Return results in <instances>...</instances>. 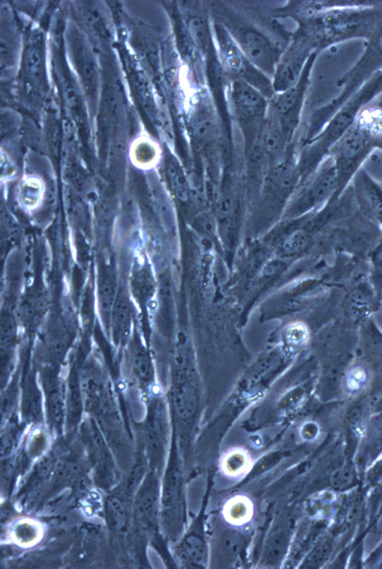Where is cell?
Wrapping results in <instances>:
<instances>
[{"mask_svg": "<svg viewBox=\"0 0 382 569\" xmlns=\"http://www.w3.org/2000/svg\"><path fill=\"white\" fill-rule=\"evenodd\" d=\"M354 186L361 208L372 219L382 226L381 186L364 172L355 177Z\"/></svg>", "mask_w": 382, "mask_h": 569, "instance_id": "7a4b0ae2", "label": "cell"}, {"mask_svg": "<svg viewBox=\"0 0 382 569\" xmlns=\"http://www.w3.org/2000/svg\"><path fill=\"white\" fill-rule=\"evenodd\" d=\"M311 241L309 233L299 229L287 237L283 243V250L287 254H299L309 247Z\"/></svg>", "mask_w": 382, "mask_h": 569, "instance_id": "5b68a950", "label": "cell"}, {"mask_svg": "<svg viewBox=\"0 0 382 569\" xmlns=\"http://www.w3.org/2000/svg\"><path fill=\"white\" fill-rule=\"evenodd\" d=\"M266 129L265 133L263 134V142H264L265 147L270 152H275L278 150L281 145V134H280L279 128L274 123H270Z\"/></svg>", "mask_w": 382, "mask_h": 569, "instance_id": "ba28073f", "label": "cell"}, {"mask_svg": "<svg viewBox=\"0 0 382 569\" xmlns=\"http://www.w3.org/2000/svg\"><path fill=\"white\" fill-rule=\"evenodd\" d=\"M229 34L253 66L267 75L275 72L277 50L264 35L256 29L237 24L231 25Z\"/></svg>", "mask_w": 382, "mask_h": 569, "instance_id": "6da1fadb", "label": "cell"}, {"mask_svg": "<svg viewBox=\"0 0 382 569\" xmlns=\"http://www.w3.org/2000/svg\"><path fill=\"white\" fill-rule=\"evenodd\" d=\"M169 178L171 180L172 188L176 197L183 202H187L189 198V184L186 180L180 169L172 165L169 167Z\"/></svg>", "mask_w": 382, "mask_h": 569, "instance_id": "8992f818", "label": "cell"}, {"mask_svg": "<svg viewBox=\"0 0 382 569\" xmlns=\"http://www.w3.org/2000/svg\"><path fill=\"white\" fill-rule=\"evenodd\" d=\"M190 36L193 43L201 50H206L210 43V31L205 19L193 16L188 21Z\"/></svg>", "mask_w": 382, "mask_h": 569, "instance_id": "277c9868", "label": "cell"}, {"mask_svg": "<svg viewBox=\"0 0 382 569\" xmlns=\"http://www.w3.org/2000/svg\"><path fill=\"white\" fill-rule=\"evenodd\" d=\"M232 97L237 112L246 119H256L264 115L266 101L264 96L248 83L239 80L233 82Z\"/></svg>", "mask_w": 382, "mask_h": 569, "instance_id": "3957f363", "label": "cell"}, {"mask_svg": "<svg viewBox=\"0 0 382 569\" xmlns=\"http://www.w3.org/2000/svg\"><path fill=\"white\" fill-rule=\"evenodd\" d=\"M108 511L109 520L113 528L118 531H123L126 526V513L121 503L115 498H110Z\"/></svg>", "mask_w": 382, "mask_h": 569, "instance_id": "52a82bcc", "label": "cell"}]
</instances>
